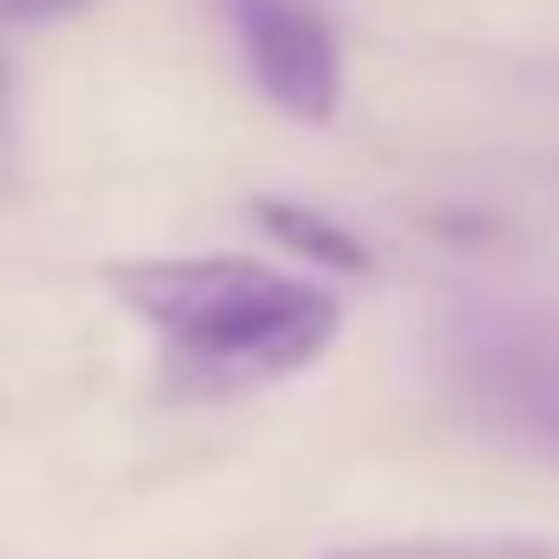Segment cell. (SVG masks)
Segmentation results:
<instances>
[{
	"label": "cell",
	"mask_w": 559,
	"mask_h": 559,
	"mask_svg": "<svg viewBox=\"0 0 559 559\" xmlns=\"http://www.w3.org/2000/svg\"><path fill=\"white\" fill-rule=\"evenodd\" d=\"M0 132H8V73H0Z\"/></svg>",
	"instance_id": "7"
},
{
	"label": "cell",
	"mask_w": 559,
	"mask_h": 559,
	"mask_svg": "<svg viewBox=\"0 0 559 559\" xmlns=\"http://www.w3.org/2000/svg\"><path fill=\"white\" fill-rule=\"evenodd\" d=\"M250 217H257L276 243H290L297 257H310V263H323V270H349V276H362V270H369V243H362L356 230H343L336 217L310 211V204L257 198V204H250Z\"/></svg>",
	"instance_id": "4"
},
{
	"label": "cell",
	"mask_w": 559,
	"mask_h": 559,
	"mask_svg": "<svg viewBox=\"0 0 559 559\" xmlns=\"http://www.w3.org/2000/svg\"><path fill=\"white\" fill-rule=\"evenodd\" d=\"M448 369L480 421L559 461V310L474 304L448 330Z\"/></svg>",
	"instance_id": "2"
},
{
	"label": "cell",
	"mask_w": 559,
	"mask_h": 559,
	"mask_svg": "<svg viewBox=\"0 0 559 559\" xmlns=\"http://www.w3.org/2000/svg\"><path fill=\"white\" fill-rule=\"evenodd\" d=\"M230 21H237V47L250 60V80L263 86L270 106H284L304 126L336 119L343 53L310 0H230Z\"/></svg>",
	"instance_id": "3"
},
{
	"label": "cell",
	"mask_w": 559,
	"mask_h": 559,
	"mask_svg": "<svg viewBox=\"0 0 559 559\" xmlns=\"http://www.w3.org/2000/svg\"><path fill=\"white\" fill-rule=\"evenodd\" d=\"M106 284L139 323H152L178 395H243L284 382L343 330V304L323 284L250 257H145L112 263Z\"/></svg>",
	"instance_id": "1"
},
{
	"label": "cell",
	"mask_w": 559,
	"mask_h": 559,
	"mask_svg": "<svg viewBox=\"0 0 559 559\" xmlns=\"http://www.w3.org/2000/svg\"><path fill=\"white\" fill-rule=\"evenodd\" d=\"M86 0H0V14L8 21H53V14H73Z\"/></svg>",
	"instance_id": "6"
},
{
	"label": "cell",
	"mask_w": 559,
	"mask_h": 559,
	"mask_svg": "<svg viewBox=\"0 0 559 559\" xmlns=\"http://www.w3.org/2000/svg\"><path fill=\"white\" fill-rule=\"evenodd\" d=\"M343 559H546V552L520 539H395V546H362Z\"/></svg>",
	"instance_id": "5"
}]
</instances>
